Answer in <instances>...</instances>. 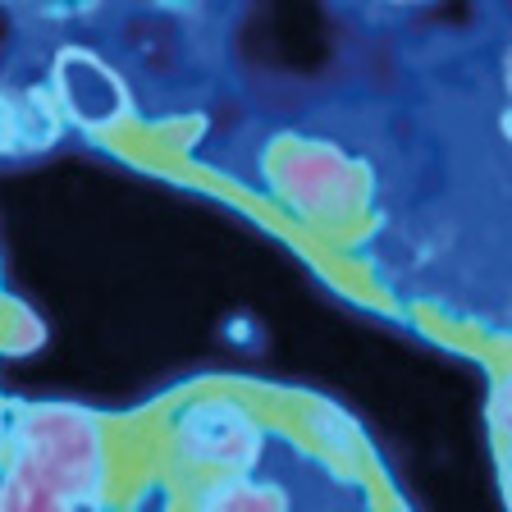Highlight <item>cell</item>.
I'll return each mask as SVG.
<instances>
[{
	"label": "cell",
	"mask_w": 512,
	"mask_h": 512,
	"mask_svg": "<svg viewBox=\"0 0 512 512\" xmlns=\"http://www.w3.org/2000/svg\"><path fill=\"white\" fill-rule=\"evenodd\" d=\"M64 96L78 115H87L92 124H106L110 115H119V87L106 69H96L92 60H64Z\"/></svg>",
	"instance_id": "1"
}]
</instances>
